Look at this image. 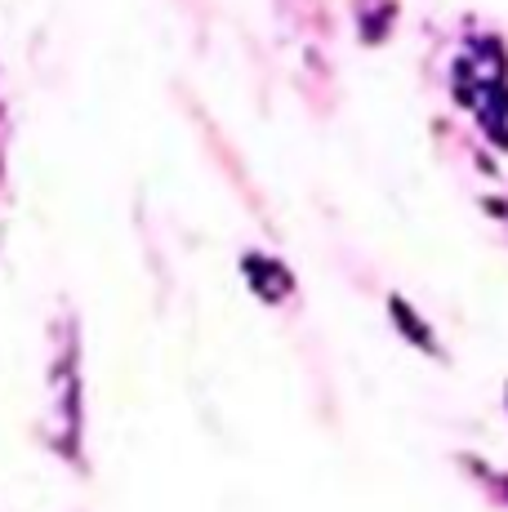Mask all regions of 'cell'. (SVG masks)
Returning a JSON list of instances; mask_svg holds the SVG:
<instances>
[]
</instances>
